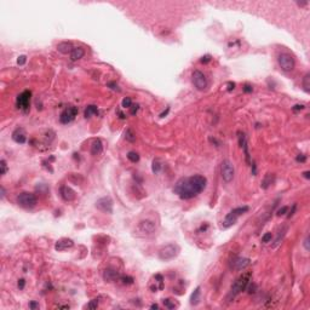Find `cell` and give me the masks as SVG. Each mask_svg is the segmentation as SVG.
Here are the masks:
<instances>
[{"label":"cell","instance_id":"6da1fadb","mask_svg":"<svg viewBox=\"0 0 310 310\" xmlns=\"http://www.w3.org/2000/svg\"><path fill=\"white\" fill-rule=\"evenodd\" d=\"M206 185H207L206 177L201 174H194L190 177H183L178 179L173 187V193L177 194L182 200H189L202 193Z\"/></svg>","mask_w":310,"mask_h":310},{"label":"cell","instance_id":"7a4b0ae2","mask_svg":"<svg viewBox=\"0 0 310 310\" xmlns=\"http://www.w3.org/2000/svg\"><path fill=\"white\" fill-rule=\"evenodd\" d=\"M251 278H252V273L251 271H247V273H243L242 275H240L239 278L235 280V282L233 283V286H231L230 297L234 298V297L238 296L239 293L246 291L248 283L251 282Z\"/></svg>","mask_w":310,"mask_h":310},{"label":"cell","instance_id":"3957f363","mask_svg":"<svg viewBox=\"0 0 310 310\" xmlns=\"http://www.w3.org/2000/svg\"><path fill=\"white\" fill-rule=\"evenodd\" d=\"M181 252V247L177 243H169L166 246H162L159 251V259L162 262H167L174 259Z\"/></svg>","mask_w":310,"mask_h":310},{"label":"cell","instance_id":"277c9868","mask_svg":"<svg viewBox=\"0 0 310 310\" xmlns=\"http://www.w3.org/2000/svg\"><path fill=\"white\" fill-rule=\"evenodd\" d=\"M248 210H250L248 206H241V207H236V209L231 210L226 214L224 221H223V228H229V226H234L240 216H242L243 213H246Z\"/></svg>","mask_w":310,"mask_h":310},{"label":"cell","instance_id":"5b68a950","mask_svg":"<svg viewBox=\"0 0 310 310\" xmlns=\"http://www.w3.org/2000/svg\"><path fill=\"white\" fill-rule=\"evenodd\" d=\"M17 204L24 209H33L38 204V197L33 193L23 192L17 196Z\"/></svg>","mask_w":310,"mask_h":310},{"label":"cell","instance_id":"8992f818","mask_svg":"<svg viewBox=\"0 0 310 310\" xmlns=\"http://www.w3.org/2000/svg\"><path fill=\"white\" fill-rule=\"evenodd\" d=\"M221 176L226 183H230L235 177V169L230 160H223L221 164Z\"/></svg>","mask_w":310,"mask_h":310},{"label":"cell","instance_id":"52a82bcc","mask_svg":"<svg viewBox=\"0 0 310 310\" xmlns=\"http://www.w3.org/2000/svg\"><path fill=\"white\" fill-rule=\"evenodd\" d=\"M30 98H32V91L24 90L23 92H21L16 98L17 108L23 110L24 113H27L29 110V108H30Z\"/></svg>","mask_w":310,"mask_h":310},{"label":"cell","instance_id":"ba28073f","mask_svg":"<svg viewBox=\"0 0 310 310\" xmlns=\"http://www.w3.org/2000/svg\"><path fill=\"white\" fill-rule=\"evenodd\" d=\"M278 62H279V66L281 67V69L285 71H293V68H295V66H296L295 58L291 56L290 54H286V52L279 55V57H278Z\"/></svg>","mask_w":310,"mask_h":310},{"label":"cell","instance_id":"9c48e42d","mask_svg":"<svg viewBox=\"0 0 310 310\" xmlns=\"http://www.w3.org/2000/svg\"><path fill=\"white\" fill-rule=\"evenodd\" d=\"M192 79H193L194 86L196 87V90H199V91H204L207 87V78H206V75L202 71H193V75H192Z\"/></svg>","mask_w":310,"mask_h":310},{"label":"cell","instance_id":"30bf717a","mask_svg":"<svg viewBox=\"0 0 310 310\" xmlns=\"http://www.w3.org/2000/svg\"><path fill=\"white\" fill-rule=\"evenodd\" d=\"M96 207L104 213H113V200L110 196L101 197L96 201Z\"/></svg>","mask_w":310,"mask_h":310},{"label":"cell","instance_id":"8fae6325","mask_svg":"<svg viewBox=\"0 0 310 310\" xmlns=\"http://www.w3.org/2000/svg\"><path fill=\"white\" fill-rule=\"evenodd\" d=\"M78 115V108L76 107H68V108H66L61 115H59V121L62 123V124H69L71 123L74 119H75V116Z\"/></svg>","mask_w":310,"mask_h":310},{"label":"cell","instance_id":"7c38bea8","mask_svg":"<svg viewBox=\"0 0 310 310\" xmlns=\"http://www.w3.org/2000/svg\"><path fill=\"white\" fill-rule=\"evenodd\" d=\"M138 231L141 233L142 235H150L153 234L156 229V226L153 221L150 219H144V221H141L140 224H138Z\"/></svg>","mask_w":310,"mask_h":310},{"label":"cell","instance_id":"4fadbf2b","mask_svg":"<svg viewBox=\"0 0 310 310\" xmlns=\"http://www.w3.org/2000/svg\"><path fill=\"white\" fill-rule=\"evenodd\" d=\"M238 135H239V144H240V147L242 148V150H243V154H245V157H246V162H247V164H252V162H251L250 152H248V143H247L246 135H245L243 132H241V131L238 132Z\"/></svg>","mask_w":310,"mask_h":310},{"label":"cell","instance_id":"5bb4252c","mask_svg":"<svg viewBox=\"0 0 310 310\" xmlns=\"http://www.w3.org/2000/svg\"><path fill=\"white\" fill-rule=\"evenodd\" d=\"M74 246V241L71 239H68V238H63V239H59L56 242L55 245V250L56 251H66L68 248H71Z\"/></svg>","mask_w":310,"mask_h":310},{"label":"cell","instance_id":"9a60e30c","mask_svg":"<svg viewBox=\"0 0 310 310\" xmlns=\"http://www.w3.org/2000/svg\"><path fill=\"white\" fill-rule=\"evenodd\" d=\"M120 278H121V275H120L119 271L115 270V269L108 268V269H105L104 273H103V279L108 282L118 281V280H120Z\"/></svg>","mask_w":310,"mask_h":310},{"label":"cell","instance_id":"2e32d148","mask_svg":"<svg viewBox=\"0 0 310 310\" xmlns=\"http://www.w3.org/2000/svg\"><path fill=\"white\" fill-rule=\"evenodd\" d=\"M61 196L66 201H73L76 197V193L71 189V187L63 185V187H61Z\"/></svg>","mask_w":310,"mask_h":310},{"label":"cell","instance_id":"e0dca14e","mask_svg":"<svg viewBox=\"0 0 310 310\" xmlns=\"http://www.w3.org/2000/svg\"><path fill=\"white\" fill-rule=\"evenodd\" d=\"M12 140L16 143H19V144L26 143V141H27V133H26V131L22 127H17L12 132Z\"/></svg>","mask_w":310,"mask_h":310},{"label":"cell","instance_id":"ac0fdd59","mask_svg":"<svg viewBox=\"0 0 310 310\" xmlns=\"http://www.w3.org/2000/svg\"><path fill=\"white\" fill-rule=\"evenodd\" d=\"M251 264V259H248V258H242V257H240L238 259H235L234 260V263H233V265H234V268L236 269V270H242V269H246L248 265Z\"/></svg>","mask_w":310,"mask_h":310},{"label":"cell","instance_id":"d6986e66","mask_svg":"<svg viewBox=\"0 0 310 310\" xmlns=\"http://www.w3.org/2000/svg\"><path fill=\"white\" fill-rule=\"evenodd\" d=\"M73 44L71 41H63V42H59L58 44V46H57V50L61 52V54H63V55H67V54H69L71 55V52L73 51Z\"/></svg>","mask_w":310,"mask_h":310},{"label":"cell","instance_id":"ffe728a7","mask_svg":"<svg viewBox=\"0 0 310 310\" xmlns=\"http://www.w3.org/2000/svg\"><path fill=\"white\" fill-rule=\"evenodd\" d=\"M85 55V50L83 47H74L73 49V51L71 52V59L73 62H75V61H79V59H81Z\"/></svg>","mask_w":310,"mask_h":310},{"label":"cell","instance_id":"44dd1931","mask_svg":"<svg viewBox=\"0 0 310 310\" xmlns=\"http://www.w3.org/2000/svg\"><path fill=\"white\" fill-rule=\"evenodd\" d=\"M103 150V143L101 140H95L92 142V145H91V154L92 155H99Z\"/></svg>","mask_w":310,"mask_h":310},{"label":"cell","instance_id":"7402d4cb","mask_svg":"<svg viewBox=\"0 0 310 310\" xmlns=\"http://www.w3.org/2000/svg\"><path fill=\"white\" fill-rule=\"evenodd\" d=\"M200 295H201V287L197 286L196 288L194 290V292L190 296V304L192 305H197L200 302Z\"/></svg>","mask_w":310,"mask_h":310},{"label":"cell","instance_id":"603a6c76","mask_svg":"<svg viewBox=\"0 0 310 310\" xmlns=\"http://www.w3.org/2000/svg\"><path fill=\"white\" fill-rule=\"evenodd\" d=\"M273 183H274V176L270 174V173H267L265 177H264V179L262 181V188L263 189H268Z\"/></svg>","mask_w":310,"mask_h":310},{"label":"cell","instance_id":"cb8c5ba5","mask_svg":"<svg viewBox=\"0 0 310 310\" xmlns=\"http://www.w3.org/2000/svg\"><path fill=\"white\" fill-rule=\"evenodd\" d=\"M97 112H98V108L96 107V105H87V108L85 109V113H84V115H85V118L87 119V118H91L92 115H95V114H97Z\"/></svg>","mask_w":310,"mask_h":310},{"label":"cell","instance_id":"d4e9b609","mask_svg":"<svg viewBox=\"0 0 310 310\" xmlns=\"http://www.w3.org/2000/svg\"><path fill=\"white\" fill-rule=\"evenodd\" d=\"M286 231H287V226H283L281 230L278 233V236H276V239H275V242L273 243V247H276L279 243H281L282 239H283V236H285V234H286Z\"/></svg>","mask_w":310,"mask_h":310},{"label":"cell","instance_id":"484cf974","mask_svg":"<svg viewBox=\"0 0 310 310\" xmlns=\"http://www.w3.org/2000/svg\"><path fill=\"white\" fill-rule=\"evenodd\" d=\"M161 170H162V164L160 162V160H159V159H155L154 161H153L152 171H153L155 174H156V173H159V172H160Z\"/></svg>","mask_w":310,"mask_h":310},{"label":"cell","instance_id":"4316f807","mask_svg":"<svg viewBox=\"0 0 310 310\" xmlns=\"http://www.w3.org/2000/svg\"><path fill=\"white\" fill-rule=\"evenodd\" d=\"M162 303H164V305H165L167 309H174V308H177V307H178V304H177L173 299H170V298H167V299H164V300H162Z\"/></svg>","mask_w":310,"mask_h":310},{"label":"cell","instance_id":"83f0119b","mask_svg":"<svg viewBox=\"0 0 310 310\" xmlns=\"http://www.w3.org/2000/svg\"><path fill=\"white\" fill-rule=\"evenodd\" d=\"M303 87L305 92H310V74H305V76L303 78Z\"/></svg>","mask_w":310,"mask_h":310},{"label":"cell","instance_id":"f1b7e54d","mask_svg":"<svg viewBox=\"0 0 310 310\" xmlns=\"http://www.w3.org/2000/svg\"><path fill=\"white\" fill-rule=\"evenodd\" d=\"M127 159L131 162H138L140 161V155H138V153H136V152H128L127 153Z\"/></svg>","mask_w":310,"mask_h":310},{"label":"cell","instance_id":"f546056e","mask_svg":"<svg viewBox=\"0 0 310 310\" xmlns=\"http://www.w3.org/2000/svg\"><path fill=\"white\" fill-rule=\"evenodd\" d=\"M125 138H126L128 142L136 141V135H135V132H133L131 128H127L126 130V132H125Z\"/></svg>","mask_w":310,"mask_h":310},{"label":"cell","instance_id":"4dcf8cb0","mask_svg":"<svg viewBox=\"0 0 310 310\" xmlns=\"http://www.w3.org/2000/svg\"><path fill=\"white\" fill-rule=\"evenodd\" d=\"M0 167H1V172H0L1 176H5V174L7 173V170L9 169H7V164H6V161H5L4 159L0 161Z\"/></svg>","mask_w":310,"mask_h":310},{"label":"cell","instance_id":"1f68e13d","mask_svg":"<svg viewBox=\"0 0 310 310\" xmlns=\"http://www.w3.org/2000/svg\"><path fill=\"white\" fill-rule=\"evenodd\" d=\"M121 105H123L124 108H131V105H132V99L130 98V97H125V98L123 99Z\"/></svg>","mask_w":310,"mask_h":310},{"label":"cell","instance_id":"d6a6232c","mask_svg":"<svg viewBox=\"0 0 310 310\" xmlns=\"http://www.w3.org/2000/svg\"><path fill=\"white\" fill-rule=\"evenodd\" d=\"M97 307H98V299H92V300L87 304V308L91 310L97 309Z\"/></svg>","mask_w":310,"mask_h":310},{"label":"cell","instance_id":"836d02e7","mask_svg":"<svg viewBox=\"0 0 310 310\" xmlns=\"http://www.w3.org/2000/svg\"><path fill=\"white\" fill-rule=\"evenodd\" d=\"M120 280L124 282L125 285H131V283H133V278L127 276V275L126 276H125V275H124V276H121V278H120Z\"/></svg>","mask_w":310,"mask_h":310},{"label":"cell","instance_id":"e575fe53","mask_svg":"<svg viewBox=\"0 0 310 310\" xmlns=\"http://www.w3.org/2000/svg\"><path fill=\"white\" fill-rule=\"evenodd\" d=\"M107 86L108 87H110L112 90H114V91H118V92H120V88H119V86H118V84L116 83H114V81H109L108 84H107Z\"/></svg>","mask_w":310,"mask_h":310},{"label":"cell","instance_id":"d590c367","mask_svg":"<svg viewBox=\"0 0 310 310\" xmlns=\"http://www.w3.org/2000/svg\"><path fill=\"white\" fill-rule=\"evenodd\" d=\"M288 212V206H282L281 209H279L278 212H276V214L280 217V216H283L285 213H287Z\"/></svg>","mask_w":310,"mask_h":310},{"label":"cell","instance_id":"8d00e7d4","mask_svg":"<svg viewBox=\"0 0 310 310\" xmlns=\"http://www.w3.org/2000/svg\"><path fill=\"white\" fill-rule=\"evenodd\" d=\"M271 239H273V235H271V233H267V234H264V235H263V238H262V242L267 243V242H269V241H270Z\"/></svg>","mask_w":310,"mask_h":310},{"label":"cell","instance_id":"74e56055","mask_svg":"<svg viewBox=\"0 0 310 310\" xmlns=\"http://www.w3.org/2000/svg\"><path fill=\"white\" fill-rule=\"evenodd\" d=\"M242 90H243V92H246V93H250V92H252V91H253V87H252L251 85L245 84V85H243V87H242Z\"/></svg>","mask_w":310,"mask_h":310},{"label":"cell","instance_id":"f35d334b","mask_svg":"<svg viewBox=\"0 0 310 310\" xmlns=\"http://www.w3.org/2000/svg\"><path fill=\"white\" fill-rule=\"evenodd\" d=\"M26 61H27V57L24 56V55H22V56H19L17 58V63H18L19 66H23V64L26 63Z\"/></svg>","mask_w":310,"mask_h":310},{"label":"cell","instance_id":"ab89813d","mask_svg":"<svg viewBox=\"0 0 310 310\" xmlns=\"http://www.w3.org/2000/svg\"><path fill=\"white\" fill-rule=\"evenodd\" d=\"M211 56L210 55H206V56H202L201 57V59H200V62L201 63H209V62H211Z\"/></svg>","mask_w":310,"mask_h":310},{"label":"cell","instance_id":"60d3db41","mask_svg":"<svg viewBox=\"0 0 310 310\" xmlns=\"http://www.w3.org/2000/svg\"><path fill=\"white\" fill-rule=\"evenodd\" d=\"M296 160L298 161V162H305L307 161V156L305 155H302V154H299L298 156L296 157Z\"/></svg>","mask_w":310,"mask_h":310},{"label":"cell","instance_id":"b9f144b4","mask_svg":"<svg viewBox=\"0 0 310 310\" xmlns=\"http://www.w3.org/2000/svg\"><path fill=\"white\" fill-rule=\"evenodd\" d=\"M29 309H39V303H37V302H30L29 303Z\"/></svg>","mask_w":310,"mask_h":310},{"label":"cell","instance_id":"7bdbcfd3","mask_svg":"<svg viewBox=\"0 0 310 310\" xmlns=\"http://www.w3.org/2000/svg\"><path fill=\"white\" fill-rule=\"evenodd\" d=\"M304 108H305V105H304V104H296L292 109H293L295 112H298V110H303Z\"/></svg>","mask_w":310,"mask_h":310},{"label":"cell","instance_id":"ee69618b","mask_svg":"<svg viewBox=\"0 0 310 310\" xmlns=\"http://www.w3.org/2000/svg\"><path fill=\"white\" fill-rule=\"evenodd\" d=\"M303 246H304V248L307 250V251H309L310 247H309V236H307L305 240H304V242H303Z\"/></svg>","mask_w":310,"mask_h":310},{"label":"cell","instance_id":"f6af8a7d","mask_svg":"<svg viewBox=\"0 0 310 310\" xmlns=\"http://www.w3.org/2000/svg\"><path fill=\"white\" fill-rule=\"evenodd\" d=\"M24 285H26V280H24V279L18 280V288H19V290H23V288H24Z\"/></svg>","mask_w":310,"mask_h":310},{"label":"cell","instance_id":"bcb514c9","mask_svg":"<svg viewBox=\"0 0 310 310\" xmlns=\"http://www.w3.org/2000/svg\"><path fill=\"white\" fill-rule=\"evenodd\" d=\"M130 109H131V114H132V115H135V114L137 113V110H138V104H136V105H133V104H132Z\"/></svg>","mask_w":310,"mask_h":310},{"label":"cell","instance_id":"7dc6e473","mask_svg":"<svg viewBox=\"0 0 310 310\" xmlns=\"http://www.w3.org/2000/svg\"><path fill=\"white\" fill-rule=\"evenodd\" d=\"M296 209H297V205L295 204V205L292 206V210L288 212V214H287V217H288V218H290V217H292V216L295 214V212H296Z\"/></svg>","mask_w":310,"mask_h":310},{"label":"cell","instance_id":"c3c4849f","mask_svg":"<svg viewBox=\"0 0 310 310\" xmlns=\"http://www.w3.org/2000/svg\"><path fill=\"white\" fill-rule=\"evenodd\" d=\"M228 86H229V87H228V91H231V90L235 88V84H234V83H229Z\"/></svg>","mask_w":310,"mask_h":310},{"label":"cell","instance_id":"681fc988","mask_svg":"<svg viewBox=\"0 0 310 310\" xmlns=\"http://www.w3.org/2000/svg\"><path fill=\"white\" fill-rule=\"evenodd\" d=\"M303 176H304V178L310 179V171H305V172H303Z\"/></svg>","mask_w":310,"mask_h":310},{"label":"cell","instance_id":"f907efd6","mask_svg":"<svg viewBox=\"0 0 310 310\" xmlns=\"http://www.w3.org/2000/svg\"><path fill=\"white\" fill-rule=\"evenodd\" d=\"M5 195H6V192H5V188L1 185V199H4L5 197Z\"/></svg>","mask_w":310,"mask_h":310},{"label":"cell","instance_id":"816d5d0a","mask_svg":"<svg viewBox=\"0 0 310 310\" xmlns=\"http://www.w3.org/2000/svg\"><path fill=\"white\" fill-rule=\"evenodd\" d=\"M150 309H159V305H157V304H152V305H150Z\"/></svg>","mask_w":310,"mask_h":310},{"label":"cell","instance_id":"f5cc1de1","mask_svg":"<svg viewBox=\"0 0 310 310\" xmlns=\"http://www.w3.org/2000/svg\"><path fill=\"white\" fill-rule=\"evenodd\" d=\"M58 308H63V309H69V307H68V305H59Z\"/></svg>","mask_w":310,"mask_h":310}]
</instances>
